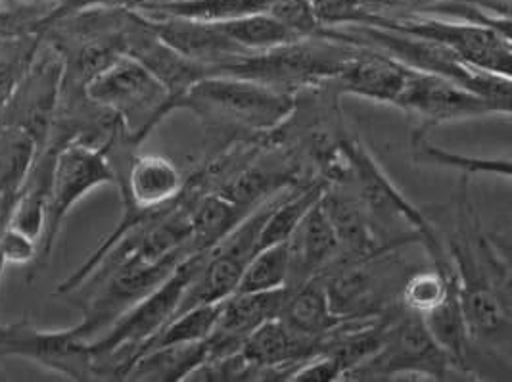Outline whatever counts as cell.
<instances>
[{
    "mask_svg": "<svg viewBox=\"0 0 512 382\" xmlns=\"http://www.w3.org/2000/svg\"><path fill=\"white\" fill-rule=\"evenodd\" d=\"M217 25L246 52H265L271 48L284 47L300 41L267 10Z\"/></svg>",
    "mask_w": 512,
    "mask_h": 382,
    "instance_id": "cell-22",
    "label": "cell"
},
{
    "mask_svg": "<svg viewBox=\"0 0 512 382\" xmlns=\"http://www.w3.org/2000/svg\"><path fill=\"white\" fill-rule=\"evenodd\" d=\"M167 47L213 73L219 66L248 54L217 24H204L171 16H144Z\"/></svg>",
    "mask_w": 512,
    "mask_h": 382,
    "instance_id": "cell-10",
    "label": "cell"
},
{
    "mask_svg": "<svg viewBox=\"0 0 512 382\" xmlns=\"http://www.w3.org/2000/svg\"><path fill=\"white\" fill-rule=\"evenodd\" d=\"M179 108H188L217 127L269 131L294 114L296 100L292 93L254 79L210 73L175 102V110Z\"/></svg>",
    "mask_w": 512,
    "mask_h": 382,
    "instance_id": "cell-2",
    "label": "cell"
},
{
    "mask_svg": "<svg viewBox=\"0 0 512 382\" xmlns=\"http://www.w3.org/2000/svg\"><path fill=\"white\" fill-rule=\"evenodd\" d=\"M85 95L121 121L131 144H139L173 112V98L167 87L139 60L127 54H119L94 75L85 87Z\"/></svg>",
    "mask_w": 512,
    "mask_h": 382,
    "instance_id": "cell-4",
    "label": "cell"
},
{
    "mask_svg": "<svg viewBox=\"0 0 512 382\" xmlns=\"http://www.w3.org/2000/svg\"><path fill=\"white\" fill-rule=\"evenodd\" d=\"M407 79V68L373 48L357 47L346 66L328 79L338 93L396 104Z\"/></svg>",
    "mask_w": 512,
    "mask_h": 382,
    "instance_id": "cell-13",
    "label": "cell"
},
{
    "mask_svg": "<svg viewBox=\"0 0 512 382\" xmlns=\"http://www.w3.org/2000/svg\"><path fill=\"white\" fill-rule=\"evenodd\" d=\"M396 108L420 121L417 131H428L447 121L486 118L501 114L484 96L432 73L415 72L407 68V79L397 96Z\"/></svg>",
    "mask_w": 512,
    "mask_h": 382,
    "instance_id": "cell-9",
    "label": "cell"
},
{
    "mask_svg": "<svg viewBox=\"0 0 512 382\" xmlns=\"http://www.w3.org/2000/svg\"><path fill=\"white\" fill-rule=\"evenodd\" d=\"M271 0H163L139 8L142 16H171L204 24H223L265 12Z\"/></svg>",
    "mask_w": 512,
    "mask_h": 382,
    "instance_id": "cell-17",
    "label": "cell"
},
{
    "mask_svg": "<svg viewBox=\"0 0 512 382\" xmlns=\"http://www.w3.org/2000/svg\"><path fill=\"white\" fill-rule=\"evenodd\" d=\"M210 358L208 338L202 342L163 346L133 361L125 379L131 381H187L188 375Z\"/></svg>",
    "mask_w": 512,
    "mask_h": 382,
    "instance_id": "cell-16",
    "label": "cell"
},
{
    "mask_svg": "<svg viewBox=\"0 0 512 382\" xmlns=\"http://www.w3.org/2000/svg\"><path fill=\"white\" fill-rule=\"evenodd\" d=\"M39 45L41 33H25L0 48V110L12 98L25 72L29 70Z\"/></svg>",
    "mask_w": 512,
    "mask_h": 382,
    "instance_id": "cell-26",
    "label": "cell"
},
{
    "mask_svg": "<svg viewBox=\"0 0 512 382\" xmlns=\"http://www.w3.org/2000/svg\"><path fill=\"white\" fill-rule=\"evenodd\" d=\"M346 375V367L342 359L334 352H317L315 356L305 359L296 365L286 381L290 382H334Z\"/></svg>",
    "mask_w": 512,
    "mask_h": 382,
    "instance_id": "cell-28",
    "label": "cell"
},
{
    "mask_svg": "<svg viewBox=\"0 0 512 382\" xmlns=\"http://www.w3.org/2000/svg\"><path fill=\"white\" fill-rule=\"evenodd\" d=\"M359 10L365 12V20L371 16H386V18H399L407 14H422L430 6H434L440 0H353ZM359 22V24H363Z\"/></svg>",
    "mask_w": 512,
    "mask_h": 382,
    "instance_id": "cell-30",
    "label": "cell"
},
{
    "mask_svg": "<svg viewBox=\"0 0 512 382\" xmlns=\"http://www.w3.org/2000/svg\"><path fill=\"white\" fill-rule=\"evenodd\" d=\"M325 191L323 183H313L298 192H282L259 231L257 250L290 239L303 215L321 200Z\"/></svg>",
    "mask_w": 512,
    "mask_h": 382,
    "instance_id": "cell-19",
    "label": "cell"
},
{
    "mask_svg": "<svg viewBox=\"0 0 512 382\" xmlns=\"http://www.w3.org/2000/svg\"><path fill=\"white\" fill-rule=\"evenodd\" d=\"M267 12L300 41L317 37L323 27L313 0H271Z\"/></svg>",
    "mask_w": 512,
    "mask_h": 382,
    "instance_id": "cell-27",
    "label": "cell"
},
{
    "mask_svg": "<svg viewBox=\"0 0 512 382\" xmlns=\"http://www.w3.org/2000/svg\"><path fill=\"white\" fill-rule=\"evenodd\" d=\"M56 139V137H50ZM58 141L54 154L52 175L48 185L47 214L45 229L39 242L37 260L33 262V271L29 281L41 271L56 246L60 229L70 215L73 206L81 202L89 192L104 185H117V171L108 154V144H94L83 139Z\"/></svg>",
    "mask_w": 512,
    "mask_h": 382,
    "instance_id": "cell-3",
    "label": "cell"
},
{
    "mask_svg": "<svg viewBox=\"0 0 512 382\" xmlns=\"http://www.w3.org/2000/svg\"><path fill=\"white\" fill-rule=\"evenodd\" d=\"M457 283L455 269H420L405 279L401 288V306L403 310L426 315L428 311L436 310L443 300L449 296L451 288Z\"/></svg>",
    "mask_w": 512,
    "mask_h": 382,
    "instance_id": "cell-25",
    "label": "cell"
},
{
    "mask_svg": "<svg viewBox=\"0 0 512 382\" xmlns=\"http://www.w3.org/2000/svg\"><path fill=\"white\" fill-rule=\"evenodd\" d=\"M250 212L238 208L221 194H210L194 202L188 210L190 246L194 252H208L225 239Z\"/></svg>",
    "mask_w": 512,
    "mask_h": 382,
    "instance_id": "cell-18",
    "label": "cell"
},
{
    "mask_svg": "<svg viewBox=\"0 0 512 382\" xmlns=\"http://www.w3.org/2000/svg\"><path fill=\"white\" fill-rule=\"evenodd\" d=\"M413 156L420 164L438 166V168L457 169L466 175H501L511 177V160L509 158H476L457 152H449L426 139L424 131H415L413 135Z\"/></svg>",
    "mask_w": 512,
    "mask_h": 382,
    "instance_id": "cell-23",
    "label": "cell"
},
{
    "mask_svg": "<svg viewBox=\"0 0 512 382\" xmlns=\"http://www.w3.org/2000/svg\"><path fill=\"white\" fill-rule=\"evenodd\" d=\"M279 317L294 335L321 342L323 346H326V338L348 321L330 308L321 275L305 281L300 287H288Z\"/></svg>",
    "mask_w": 512,
    "mask_h": 382,
    "instance_id": "cell-14",
    "label": "cell"
},
{
    "mask_svg": "<svg viewBox=\"0 0 512 382\" xmlns=\"http://www.w3.org/2000/svg\"><path fill=\"white\" fill-rule=\"evenodd\" d=\"M223 302V300H221ZM221 302L200 304L185 311H179L162 331L154 338H150L137 354V358L163 346H175V344H190V342H202L215 331ZM135 358V359H137ZM133 365V363H131Z\"/></svg>",
    "mask_w": 512,
    "mask_h": 382,
    "instance_id": "cell-21",
    "label": "cell"
},
{
    "mask_svg": "<svg viewBox=\"0 0 512 382\" xmlns=\"http://www.w3.org/2000/svg\"><path fill=\"white\" fill-rule=\"evenodd\" d=\"M39 242L22 233L20 229L6 225L0 235V254L4 263L16 265H33L37 260Z\"/></svg>",
    "mask_w": 512,
    "mask_h": 382,
    "instance_id": "cell-29",
    "label": "cell"
},
{
    "mask_svg": "<svg viewBox=\"0 0 512 382\" xmlns=\"http://www.w3.org/2000/svg\"><path fill=\"white\" fill-rule=\"evenodd\" d=\"M204 256L206 252L187 256L162 285L148 292L123 315H119L106 335L91 342L98 379H125L140 348L150 338L158 335L179 311L185 292L204 262Z\"/></svg>",
    "mask_w": 512,
    "mask_h": 382,
    "instance_id": "cell-1",
    "label": "cell"
},
{
    "mask_svg": "<svg viewBox=\"0 0 512 382\" xmlns=\"http://www.w3.org/2000/svg\"><path fill=\"white\" fill-rule=\"evenodd\" d=\"M288 244V287H300L305 281L328 271L342 258L336 233L321 200L303 215L302 221L286 240Z\"/></svg>",
    "mask_w": 512,
    "mask_h": 382,
    "instance_id": "cell-11",
    "label": "cell"
},
{
    "mask_svg": "<svg viewBox=\"0 0 512 382\" xmlns=\"http://www.w3.org/2000/svg\"><path fill=\"white\" fill-rule=\"evenodd\" d=\"M64 54L43 39L12 98L0 110V125L18 127L33 139L39 152L47 146L60 108Z\"/></svg>",
    "mask_w": 512,
    "mask_h": 382,
    "instance_id": "cell-7",
    "label": "cell"
},
{
    "mask_svg": "<svg viewBox=\"0 0 512 382\" xmlns=\"http://www.w3.org/2000/svg\"><path fill=\"white\" fill-rule=\"evenodd\" d=\"M451 365V359L428 333L422 315L401 310L396 319L386 323L378 352L353 367L344 379H394L401 375L445 379Z\"/></svg>",
    "mask_w": 512,
    "mask_h": 382,
    "instance_id": "cell-6",
    "label": "cell"
},
{
    "mask_svg": "<svg viewBox=\"0 0 512 382\" xmlns=\"http://www.w3.org/2000/svg\"><path fill=\"white\" fill-rule=\"evenodd\" d=\"M363 24L380 25L438 43L480 72L511 77V35L488 25L468 24L432 14H407L399 18L371 16Z\"/></svg>",
    "mask_w": 512,
    "mask_h": 382,
    "instance_id": "cell-5",
    "label": "cell"
},
{
    "mask_svg": "<svg viewBox=\"0 0 512 382\" xmlns=\"http://www.w3.org/2000/svg\"><path fill=\"white\" fill-rule=\"evenodd\" d=\"M323 208L336 233L342 260H367L382 254V244L374 235L373 225L355 194L328 191L323 194Z\"/></svg>",
    "mask_w": 512,
    "mask_h": 382,
    "instance_id": "cell-15",
    "label": "cell"
},
{
    "mask_svg": "<svg viewBox=\"0 0 512 382\" xmlns=\"http://www.w3.org/2000/svg\"><path fill=\"white\" fill-rule=\"evenodd\" d=\"M422 321L428 333L438 342V346L451 359L453 365H465L468 359L470 335L466 329L465 315L459 300L457 283L451 288L449 296L443 300L436 310L422 315Z\"/></svg>",
    "mask_w": 512,
    "mask_h": 382,
    "instance_id": "cell-20",
    "label": "cell"
},
{
    "mask_svg": "<svg viewBox=\"0 0 512 382\" xmlns=\"http://www.w3.org/2000/svg\"><path fill=\"white\" fill-rule=\"evenodd\" d=\"M4 356L31 359L71 381L98 379L91 340L81 338L73 327L66 331H41L27 319L0 325V358Z\"/></svg>",
    "mask_w": 512,
    "mask_h": 382,
    "instance_id": "cell-8",
    "label": "cell"
},
{
    "mask_svg": "<svg viewBox=\"0 0 512 382\" xmlns=\"http://www.w3.org/2000/svg\"><path fill=\"white\" fill-rule=\"evenodd\" d=\"M288 244L277 242L257 250L246 265L234 294H252L269 292L277 288L288 287Z\"/></svg>",
    "mask_w": 512,
    "mask_h": 382,
    "instance_id": "cell-24",
    "label": "cell"
},
{
    "mask_svg": "<svg viewBox=\"0 0 512 382\" xmlns=\"http://www.w3.org/2000/svg\"><path fill=\"white\" fill-rule=\"evenodd\" d=\"M123 200L140 210H158L173 204L185 189V177L171 160L156 154L131 156L117 173Z\"/></svg>",
    "mask_w": 512,
    "mask_h": 382,
    "instance_id": "cell-12",
    "label": "cell"
}]
</instances>
